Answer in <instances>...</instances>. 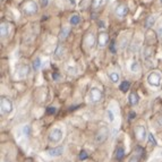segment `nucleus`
<instances>
[{"label":"nucleus","mask_w":162,"mask_h":162,"mask_svg":"<svg viewBox=\"0 0 162 162\" xmlns=\"http://www.w3.org/2000/svg\"><path fill=\"white\" fill-rule=\"evenodd\" d=\"M62 152H64V147L62 146H58V147H55V149H50L48 150V154L50 156H60L62 154Z\"/></svg>","instance_id":"nucleus-11"},{"label":"nucleus","mask_w":162,"mask_h":162,"mask_svg":"<svg viewBox=\"0 0 162 162\" xmlns=\"http://www.w3.org/2000/svg\"><path fill=\"white\" fill-rule=\"evenodd\" d=\"M30 72L31 69L27 65H18L16 67V73H17V76H18L19 78H25V77H27L28 74H30Z\"/></svg>","instance_id":"nucleus-6"},{"label":"nucleus","mask_w":162,"mask_h":162,"mask_svg":"<svg viewBox=\"0 0 162 162\" xmlns=\"http://www.w3.org/2000/svg\"><path fill=\"white\" fill-rule=\"evenodd\" d=\"M99 25H100V26H99L100 28H104V27H106L104 26V22H102V21H99Z\"/></svg>","instance_id":"nucleus-36"},{"label":"nucleus","mask_w":162,"mask_h":162,"mask_svg":"<svg viewBox=\"0 0 162 162\" xmlns=\"http://www.w3.org/2000/svg\"><path fill=\"white\" fill-rule=\"evenodd\" d=\"M85 44H86V47L89 48V49H92V48L94 47L95 38H94V35H93L92 33H89L86 35V38H85Z\"/></svg>","instance_id":"nucleus-12"},{"label":"nucleus","mask_w":162,"mask_h":162,"mask_svg":"<svg viewBox=\"0 0 162 162\" xmlns=\"http://www.w3.org/2000/svg\"><path fill=\"white\" fill-rule=\"evenodd\" d=\"M108 135H109V129L107 126H101L100 128L98 129V132L95 134L94 141L96 144H102L104 143L108 138Z\"/></svg>","instance_id":"nucleus-1"},{"label":"nucleus","mask_w":162,"mask_h":162,"mask_svg":"<svg viewBox=\"0 0 162 162\" xmlns=\"http://www.w3.org/2000/svg\"><path fill=\"white\" fill-rule=\"evenodd\" d=\"M52 78L55 79V81H59V79L61 78V76L58 74V73H53L52 74Z\"/></svg>","instance_id":"nucleus-32"},{"label":"nucleus","mask_w":162,"mask_h":162,"mask_svg":"<svg viewBox=\"0 0 162 162\" xmlns=\"http://www.w3.org/2000/svg\"><path fill=\"white\" fill-rule=\"evenodd\" d=\"M110 50L112 53H116V43L115 41H111V44H110Z\"/></svg>","instance_id":"nucleus-31"},{"label":"nucleus","mask_w":162,"mask_h":162,"mask_svg":"<svg viewBox=\"0 0 162 162\" xmlns=\"http://www.w3.org/2000/svg\"><path fill=\"white\" fill-rule=\"evenodd\" d=\"M40 4H41L42 7H47L49 4V0H40Z\"/></svg>","instance_id":"nucleus-33"},{"label":"nucleus","mask_w":162,"mask_h":162,"mask_svg":"<svg viewBox=\"0 0 162 162\" xmlns=\"http://www.w3.org/2000/svg\"><path fill=\"white\" fill-rule=\"evenodd\" d=\"M134 133H135L136 137H137V140L138 141H144L145 138H146V129H145V127L144 126H142V125H137L135 128H134Z\"/></svg>","instance_id":"nucleus-7"},{"label":"nucleus","mask_w":162,"mask_h":162,"mask_svg":"<svg viewBox=\"0 0 162 162\" xmlns=\"http://www.w3.org/2000/svg\"><path fill=\"white\" fill-rule=\"evenodd\" d=\"M96 41H98V45L100 48H104L108 44V42H109V35H108V33L107 32H100L98 34Z\"/></svg>","instance_id":"nucleus-9"},{"label":"nucleus","mask_w":162,"mask_h":162,"mask_svg":"<svg viewBox=\"0 0 162 162\" xmlns=\"http://www.w3.org/2000/svg\"><path fill=\"white\" fill-rule=\"evenodd\" d=\"M129 86H130V83H129L128 81H125L122 83L120 84V86H119V90L121 92H127L129 90Z\"/></svg>","instance_id":"nucleus-18"},{"label":"nucleus","mask_w":162,"mask_h":162,"mask_svg":"<svg viewBox=\"0 0 162 162\" xmlns=\"http://www.w3.org/2000/svg\"><path fill=\"white\" fill-rule=\"evenodd\" d=\"M102 4V0H92V7L99 8Z\"/></svg>","instance_id":"nucleus-27"},{"label":"nucleus","mask_w":162,"mask_h":162,"mask_svg":"<svg viewBox=\"0 0 162 162\" xmlns=\"http://www.w3.org/2000/svg\"><path fill=\"white\" fill-rule=\"evenodd\" d=\"M0 108H1V113L2 115H8L13 110V103H11L9 99L2 96V98L0 99Z\"/></svg>","instance_id":"nucleus-4"},{"label":"nucleus","mask_w":162,"mask_h":162,"mask_svg":"<svg viewBox=\"0 0 162 162\" xmlns=\"http://www.w3.org/2000/svg\"><path fill=\"white\" fill-rule=\"evenodd\" d=\"M62 138V130L59 128H53L48 135V140L51 143H59Z\"/></svg>","instance_id":"nucleus-5"},{"label":"nucleus","mask_w":162,"mask_h":162,"mask_svg":"<svg viewBox=\"0 0 162 162\" xmlns=\"http://www.w3.org/2000/svg\"><path fill=\"white\" fill-rule=\"evenodd\" d=\"M147 83L154 87L160 86L162 83V74L160 72H152L147 76Z\"/></svg>","instance_id":"nucleus-2"},{"label":"nucleus","mask_w":162,"mask_h":162,"mask_svg":"<svg viewBox=\"0 0 162 162\" xmlns=\"http://www.w3.org/2000/svg\"><path fill=\"white\" fill-rule=\"evenodd\" d=\"M161 154H162V152H161Z\"/></svg>","instance_id":"nucleus-41"},{"label":"nucleus","mask_w":162,"mask_h":162,"mask_svg":"<svg viewBox=\"0 0 162 162\" xmlns=\"http://www.w3.org/2000/svg\"><path fill=\"white\" fill-rule=\"evenodd\" d=\"M143 154H134L129 158L128 162H141V158Z\"/></svg>","instance_id":"nucleus-21"},{"label":"nucleus","mask_w":162,"mask_h":162,"mask_svg":"<svg viewBox=\"0 0 162 162\" xmlns=\"http://www.w3.org/2000/svg\"><path fill=\"white\" fill-rule=\"evenodd\" d=\"M130 69H132L133 73H138L140 72V64L137 62V61H134L130 66Z\"/></svg>","instance_id":"nucleus-23"},{"label":"nucleus","mask_w":162,"mask_h":162,"mask_svg":"<svg viewBox=\"0 0 162 162\" xmlns=\"http://www.w3.org/2000/svg\"><path fill=\"white\" fill-rule=\"evenodd\" d=\"M6 162H9V161H6Z\"/></svg>","instance_id":"nucleus-40"},{"label":"nucleus","mask_w":162,"mask_h":162,"mask_svg":"<svg viewBox=\"0 0 162 162\" xmlns=\"http://www.w3.org/2000/svg\"><path fill=\"white\" fill-rule=\"evenodd\" d=\"M125 156V150L124 147L119 146L116 150V159H117L118 161H120V160H122V158Z\"/></svg>","instance_id":"nucleus-16"},{"label":"nucleus","mask_w":162,"mask_h":162,"mask_svg":"<svg viewBox=\"0 0 162 162\" xmlns=\"http://www.w3.org/2000/svg\"><path fill=\"white\" fill-rule=\"evenodd\" d=\"M89 98H90L91 102H99L101 101L102 99V92L101 90H99V89H96V87H94V89H92V90L90 91V93H89Z\"/></svg>","instance_id":"nucleus-8"},{"label":"nucleus","mask_w":162,"mask_h":162,"mask_svg":"<svg viewBox=\"0 0 162 162\" xmlns=\"http://www.w3.org/2000/svg\"><path fill=\"white\" fill-rule=\"evenodd\" d=\"M79 22H81V17L78 15H73L69 19V23L72 25H77V24H79Z\"/></svg>","instance_id":"nucleus-20"},{"label":"nucleus","mask_w":162,"mask_h":162,"mask_svg":"<svg viewBox=\"0 0 162 162\" xmlns=\"http://www.w3.org/2000/svg\"><path fill=\"white\" fill-rule=\"evenodd\" d=\"M9 33V28H8V25L2 23L1 26H0V34H1V38H6Z\"/></svg>","instance_id":"nucleus-15"},{"label":"nucleus","mask_w":162,"mask_h":162,"mask_svg":"<svg viewBox=\"0 0 162 162\" xmlns=\"http://www.w3.org/2000/svg\"><path fill=\"white\" fill-rule=\"evenodd\" d=\"M147 137H149V142H150L153 146H155V145H156V141H155V138H154V135H153L152 133H150V134H147Z\"/></svg>","instance_id":"nucleus-24"},{"label":"nucleus","mask_w":162,"mask_h":162,"mask_svg":"<svg viewBox=\"0 0 162 162\" xmlns=\"http://www.w3.org/2000/svg\"><path fill=\"white\" fill-rule=\"evenodd\" d=\"M69 2H72L73 5H75V1H74V0H69Z\"/></svg>","instance_id":"nucleus-38"},{"label":"nucleus","mask_w":162,"mask_h":162,"mask_svg":"<svg viewBox=\"0 0 162 162\" xmlns=\"http://www.w3.org/2000/svg\"><path fill=\"white\" fill-rule=\"evenodd\" d=\"M64 52H65V49L62 45H58L56 51H55V53H56V56L58 57V58H61V57L64 56Z\"/></svg>","instance_id":"nucleus-19"},{"label":"nucleus","mask_w":162,"mask_h":162,"mask_svg":"<svg viewBox=\"0 0 162 162\" xmlns=\"http://www.w3.org/2000/svg\"><path fill=\"white\" fill-rule=\"evenodd\" d=\"M41 65H42L41 59H40V58H36V59L33 61V69L34 70H38V69H40Z\"/></svg>","instance_id":"nucleus-22"},{"label":"nucleus","mask_w":162,"mask_h":162,"mask_svg":"<svg viewBox=\"0 0 162 162\" xmlns=\"http://www.w3.org/2000/svg\"><path fill=\"white\" fill-rule=\"evenodd\" d=\"M158 125L162 127V117H160V118L158 119Z\"/></svg>","instance_id":"nucleus-37"},{"label":"nucleus","mask_w":162,"mask_h":162,"mask_svg":"<svg viewBox=\"0 0 162 162\" xmlns=\"http://www.w3.org/2000/svg\"><path fill=\"white\" fill-rule=\"evenodd\" d=\"M56 111H57V109L55 107H48V108H47V113H48V115H55Z\"/></svg>","instance_id":"nucleus-29"},{"label":"nucleus","mask_w":162,"mask_h":162,"mask_svg":"<svg viewBox=\"0 0 162 162\" xmlns=\"http://www.w3.org/2000/svg\"><path fill=\"white\" fill-rule=\"evenodd\" d=\"M160 2H161V4H162V0H160Z\"/></svg>","instance_id":"nucleus-39"},{"label":"nucleus","mask_w":162,"mask_h":162,"mask_svg":"<svg viewBox=\"0 0 162 162\" xmlns=\"http://www.w3.org/2000/svg\"><path fill=\"white\" fill-rule=\"evenodd\" d=\"M69 33H70V28L69 27H62L60 33H59V40H61V41L66 40L67 36L69 35Z\"/></svg>","instance_id":"nucleus-13"},{"label":"nucleus","mask_w":162,"mask_h":162,"mask_svg":"<svg viewBox=\"0 0 162 162\" xmlns=\"http://www.w3.org/2000/svg\"><path fill=\"white\" fill-rule=\"evenodd\" d=\"M155 22V17H153V16H150L149 17V19H147V22H146V27H150L151 25H153Z\"/></svg>","instance_id":"nucleus-26"},{"label":"nucleus","mask_w":162,"mask_h":162,"mask_svg":"<svg viewBox=\"0 0 162 162\" xmlns=\"http://www.w3.org/2000/svg\"><path fill=\"white\" fill-rule=\"evenodd\" d=\"M89 158V153H87L86 151H81V153H79V160H86V159Z\"/></svg>","instance_id":"nucleus-25"},{"label":"nucleus","mask_w":162,"mask_h":162,"mask_svg":"<svg viewBox=\"0 0 162 162\" xmlns=\"http://www.w3.org/2000/svg\"><path fill=\"white\" fill-rule=\"evenodd\" d=\"M38 4L35 1H32V0H28L23 5V11L25 15H34L38 13Z\"/></svg>","instance_id":"nucleus-3"},{"label":"nucleus","mask_w":162,"mask_h":162,"mask_svg":"<svg viewBox=\"0 0 162 162\" xmlns=\"http://www.w3.org/2000/svg\"><path fill=\"white\" fill-rule=\"evenodd\" d=\"M107 116H108V119H109L110 121H113L115 120V115H113V112L111 111V110H107Z\"/></svg>","instance_id":"nucleus-28"},{"label":"nucleus","mask_w":162,"mask_h":162,"mask_svg":"<svg viewBox=\"0 0 162 162\" xmlns=\"http://www.w3.org/2000/svg\"><path fill=\"white\" fill-rule=\"evenodd\" d=\"M156 33H158V35H159V39L162 40V26H160L158 30H156Z\"/></svg>","instance_id":"nucleus-34"},{"label":"nucleus","mask_w":162,"mask_h":162,"mask_svg":"<svg viewBox=\"0 0 162 162\" xmlns=\"http://www.w3.org/2000/svg\"><path fill=\"white\" fill-rule=\"evenodd\" d=\"M128 11H129V9L126 5H119V6L116 8V11H115V13H116V15H117L119 18H124L125 16L128 14Z\"/></svg>","instance_id":"nucleus-10"},{"label":"nucleus","mask_w":162,"mask_h":162,"mask_svg":"<svg viewBox=\"0 0 162 162\" xmlns=\"http://www.w3.org/2000/svg\"><path fill=\"white\" fill-rule=\"evenodd\" d=\"M135 117H136V113L134 112V111H130V112H129V120L135 119Z\"/></svg>","instance_id":"nucleus-35"},{"label":"nucleus","mask_w":162,"mask_h":162,"mask_svg":"<svg viewBox=\"0 0 162 162\" xmlns=\"http://www.w3.org/2000/svg\"><path fill=\"white\" fill-rule=\"evenodd\" d=\"M140 101V98H138V95L136 92H132L130 94H129V103L132 104V106H136L137 103Z\"/></svg>","instance_id":"nucleus-14"},{"label":"nucleus","mask_w":162,"mask_h":162,"mask_svg":"<svg viewBox=\"0 0 162 162\" xmlns=\"http://www.w3.org/2000/svg\"><path fill=\"white\" fill-rule=\"evenodd\" d=\"M30 126H25L24 128H23V133H24V135H26V136H30Z\"/></svg>","instance_id":"nucleus-30"},{"label":"nucleus","mask_w":162,"mask_h":162,"mask_svg":"<svg viewBox=\"0 0 162 162\" xmlns=\"http://www.w3.org/2000/svg\"><path fill=\"white\" fill-rule=\"evenodd\" d=\"M109 78L112 83H118L120 77H119V74H118V73L112 72V73H109Z\"/></svg>","instance_id":"nucleus-17"}]
</instances>
